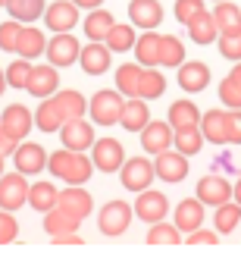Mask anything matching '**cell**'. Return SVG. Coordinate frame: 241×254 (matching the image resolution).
<instances>
[{
	"label": "cell",
	"mask_w": 241,
	"mask_h": 254,
	"mask_svg": "<svg viewBox=\"0 0 241 254\" xmlns=\"http://www.w3.org/2000/svg\"><path fill=\"white\" fill-rule=\"evenodd\" d=\"M13 160H16V170L22 173V176H35V173L47 170V151L41 148V144H35V141L16 144Z\"/></svg>",
	"instance_id": "10"
},
{
	"label": "cell",
	"mask_w": 241,
	"mask_h": 254,
	"mask_svg": "<svg viewBox=\"0 0 241 254\" xmlns=\"http://www.w3.org/2000/svg\"><path fill=\"white\" fill-rule=\"evenodd\" d=\"M163 91H166V79H163V72H157L153 66L141 69V82H138V97H141V101H157V97H163Z\"/></svg>",
	"instance_id": "30"
},
{
	"label": "cell",
	"mask_w": 241,
	"mask_h": 254,
	"mask_svg": "<svg viewBox=\"0 0 241 254\" xmlns=\"http://www.w3.org/2000/svg\"><path fill=\"white\" fill-rule=\"evenodd\" d=\"M135 57H138V63L147 69V66H157L160 63V35L157 32H144L141 38H135Z\"/></svg>",
	"instance_id": "26"
},
{
	"label": "cell",
	"mask_w": 241,
	"mask_h": 254,
	"mask_svg": "<svg viewBox=\"0 0 241 254\" xmlns=\"http://www.w3.org/2000/svg\"><path fill=\"white\" fill-rule=\"evenodd\" d=\"M0 6H6V0H0Z\"/></svg>",
	"instance_id": "57"
},
{
	"label": "cell",
	"mask_w": 241,
	"mask_h": 254,
	"mask_svg": "<svg viewBox=\"0 0 241 254\" xmlns=\"http://www.w3.org/2000/svg\"><path fill=\"white\" fill-rule=\"evenodd\" d=\"M56 207H63L66 213H72L75 220H85V217L91 213L94 201H91V194L85 191L82 185H69V189L60 191V198H56Z\"/></svg>",
	"instance_id": "16"
},
{
	"label": "cell",
	"mask_w": 241,
	"mask_h": 254,
	"mask_svg": "<svg viewBox=\"0 0 241 254\" xmlns=\"http://www.w3.org/2000/svg\"><path fill=\"white\" fill-rule=\"evenodd\" d=\"M53 104L60 107V113H63V120H79V116L88 113V101L79 94V91H56L53 94Z\"/></svg>",
	"instance_id": "28"
},
{
	"label": "cell",
	"mask_w": 241,
	"mask_h": 254,
	"mask_svg": "<svg viewBox=\"0 0 241 254\" xmlns=\"http://www.w3.org/2000/svg\"><path fill=\"white\" fill-rule=\"evenodd\" d=\"M116 25V19H113V13H107V9H91L88 19H85V35L91 38V41H103L107 38V32Z\"/></svg>",
	"instance_id": "29"
},
{
	"label": "cell",
	"mask_w": 241,
	"mask_h": 254,
	"mask_svg": "<svg viewBox=\"0 0 241 254\" xmlns=\"http://www.w3.org/2000/svg\"><path fill=\"white\" fill-rule=\"evenodd\" d=\"M226 141L241 144V110H226Z\"/></svg>",
	"instance_id": "48"
},
{
	"label": "cell",
	"mask_w": 241,
	"mask_h": 254,
	"mask_svg": "<svg viewBox=\"0 0 241 254\" xmlns=\"http://www.w3.org/2000/svg\"><path fill=\"white\" fill-rule=\"evenodd\" d=\"M56 198H60V191H56L50 182L28 185V204H32L35 210H41V213H47L50 207H56Z\"/></svg>",
	"instance_id": "35"
},
{
	"label": "cell",
	"mask_w": 241,
	"mask_h": 254,
	"mask_svg": "<svg viewBox=\"0 0 241 254\" xmlns=\"http://www.w3.org/2000/svg\"><path fill=\"white\" fill-rule=\"evenodd\" d=\"M44 54H47V60H50V66L63 69V66H72L75 60H79L82 44L75 41V35H69V32H56L50 38V44L44 47Z\"/></svg>",
	"instance_id": "5"
},
{
	"label": "cell",
	"mask_w": 241,
	"mask_h": 254,
	"mask_svg": "<svg viewBox=\"0 0 241 254\" xmlns=\"http://www.w3.org/2000/svg\"><path fill=\"white\" fill-rule=\"evenodd\" d=\"M219 101H223L229 110H241V88L229 79V75L223 79V85H219Z\"/></svg>",
	"instance_id": "45"
},
{
	"label": "cell",
	"mask_w": 241,
	"mask_h": 254,
	"mask_svg": "<svg viewBox=\"0 0 241 254\" xmlns=\"http://www.w3.org/2000/svg\"><path fill=\"white\" fill-rule=\"evenodd\" d=\"M200 123V110L191 101H176L169 107V126L172 129H191Z\"/></svg>",
	"instance_id": "34"
},
{
	"label": "cell",
	"mask_w": 241,
	"mask_h": 254,
	"mask_svg": "<svg viewBox=\"0 0 241 254\" xmlns=\"http://www.w3.org/2000/svg\"><path fill=\"white\" fill-rule=\"evenodd\" d=\"M56 88H60V72H56V66H32V75H28V85L25 91L35 94V97H53Z\"/></svg>",
	"instance_id": "15"
},
{
	"label": "cell",
	"mask_w": 241,
	"mask_h": 254,
	"mask_svg": "<svg viewBox=\"0 0 241 254\" xmlns=\"http://www.w3.org/2000/svg\"><path fill=\"white\" fill-rule=\"evenodd\" d=\"M53 245H85L79 232H60V236H50Z\"/></svg>",
	"instance_id": "51"
},
{
	"label": "cell",
	"mask_w": 241,
	"mask_h": 254,
	"mask_svg": "<svg viewBox=\"0 0 241 254\" xmlns=\"http://www.w3.org/2000/svg\"><path fill=\"white\" fill-rule=\"evenodd\" d=\"M216 3H223V0H216Z\"/></svg>",
	"instance_id": "58"
},
{
	"label": "cell",
	"mask_w": 241,
	"mask_h": 254,
	"mask_svg": "<svg viewBox=\"0 0 241 254\" xmlns=\"http://www.w3.org/2000/svg\"><path fill=\"white\" fill-rule=\"evenodd\" d=\"M66 120H63V113H60V107L53 104V97L47 101L44 97V104L38 107V113H35V126L41 132H60V126H63Z\"/></svg>",
	"instance_id": "38"
},
{
	"label": "cell",
	"mask_w": 241,
	"mask_h": 254,
	"mask_svg": "<svg viewBox=\"0 0 241 254\" xmlns=\"http://www.w3.org/2000/svg\"><path fill=\"white\" fill-rule=\"evenodd\" d=\"M110 47L103 44V41H91L88 47H82V54H79V63H82V69L88 72V75H103L110 69Z\"/></svg>",
	"instance_id": "18"
},
{
	"label": "cell",
	"mask_w": 241,
	"mask_h": 254,
	"mask_svg": "<svg viewBox=\"0 0 241 254\" xmlns=\"http://www.w3.org/2000/svg\"><path fill=\"white\" fill-rule=\"evenodd\" d=\"M150 123V113H147V101L141 97H132V101L122 104V113H119V126L125 132H141L144 126Z\"/></svg>",
	"instance_id": "20"
},
{
	"label": "cell",
	"mask_w": 241,
	"mask_h": 254,
	"mask_svg": "<svg viewBox=\"0 0 241 254\" xmlns=\"http://www.w3.org/2000/svg\"><path fill=\"white\" fill-rule=\"evenodd\" d=\"M132 210H135V217L144 220V223H160V220H166V213H169V201H166L163 191L144 189V191H138V201H135Z\"/></svg>",
	"instance_id": "7"
},
{
	"label": "cell",
	"mask_w": 241,
	"mask_h": 254,
	"mask_svg": "<svg viewBox=\"0 0 241 254\" xmlns=\"http://www.w3.org/2000/svg\"><path fill=\"white\" fill-rule=\"evenodd\" d=\"M0 176H3V154H0Z\"/></svg>",
	"instance_id": "56"
},
{
	"label": "cell",
	"mask_w": 241,
	"mask_h": 254,
	"mask_svg": "<svg viewBox=\"0 0 241 254\" xmlns=\"http://www.w3.org/2000/svg\"><path fill=\"white\" fill-rule=\"evenodd\" d=\"M79 223L82 220H75L72 213H66L63 207H50L44 213V229H47V236H60V232H75L79 229Z\"/></svg>",
	"instance_id": "32"
},
{
	"label": "cell",
	"mask_w": 241,
	"mask_h": 254,
	"mask_svg": "<svg viewBox=\"0 0 241 254\" xmlns=\"http://www.w3.org/2000/svg\"><path fill=\"white\" fill-rule=\"evenodd\" d=\"M153 179H157V173H153V163H150L147 157L122 160V167H119V182H122L129 191H144V189H150Z\"/></svg>",
	"instance_id": "2"
},
{
	"label": "cell",
	"mask_w": 241,
	"mask_h": 254,
	"mask_svg": "<svg viewBox=\"0 0 241 254\" xmlns=\"http://www.w3.org/2000/svg\"><path fill=\"white\" fill-rule=\"evenodd\" d=\"M60 138H63V148H69V151H88L94 144V129L82 116L79 120H66L60 126Z\"/></svg>",
	"instance_id": "12"
},
{
	"label": "cell",
	"mask_w": 241,
	"mask_h": 254,
	"mask_svg": "<svg viewBox=\"0 0 241 254\" xmlns=\"http://www.w3.org/2000/svg\"><path fill=\"white\" fill-rule=\"evenodd\" d=\"M72 3H75V6H85V9H97L103 0H72Z\"/></svg>",
	"instance_id": "52"
},
{
	"label": "cell",
	"mask_w": 241,
	"mask_h": 254,
	"mask_svg": "<svg viewBox=\"0 0 241 254\" xmlns=\"http://www.w3.org/2000/svg\"><path fill=\"white\" fill-rule=\"evenodd\" d=\"M122 160H125V151H122V144L116 138H100V141L91 144V163H94V170H100V173H119Z\"/></svg>",
	"instance_id": "6"
},
{
	"label": "cell",
	"mask_w": 241,
	"mask_h": 254,
	"mask_svg": "<svg viewBox=\"0 0 241 254\" xmlns=\"http://www.w3.org/2000/svg\"><path fill=\"white\" fill-rule=\"evenodd\" d=\"M141 148L147 154H160L172 148V126L169 123H147L141 129Z\"/></svg>",
	"instance_id": "19"
},
{
	"label": "cell",
	"mask_w": 241,
	"mask_h": 254,
	"mask_svg": "<svg viewBox=\"0 0 241 254\" xmlns=\"http://www.w3.org/2000/svg\"><path fill=\"white\" fill-rule=\"evenodd\" d=\"M129 19L135 28H144V32H153L163 22V6L160 0H132L129 3Z\"/></svg>",
	"instance_id": "14"
},
{
	"label": "cell",
	"mask_w": 241,
	"mask_h": 254,
	"mask_svg": "<svg viewBox=\"0 0 241 254\" xmlns=\"http://www.w3.org/2000/svg\"><path fill=\"white\" fill-rule=\"evenodd\" d=\"M182 63H185V44H182L176 35H160V63L157 66L176 69Z\"/></svg>",
	"instance_id": "31"
},
{
	"label": "cell",
	"mask_w": 241,
	"mask_h": 254,
	"mask_svg": "<svg viewBox=\"0 0 241 254\" xmlns=\"http://www.w3.org/2000/svg\"><path fill=\"white\" fill-rule=\"evenodd\" d=\"M44 47H47V38H44L41 28H25L22 25L19 41H16V54L22 57V60H35V57L44 54Z\"/></svg>",
	"instance_id": "25"
},
{
	"label": "cell",
	"mask_w": 241,
	"mask_h": 254,
	"mask_svg": "<svg viewBox=\"0 0 241 254\" xmlns=\"http://www.w3.org/2000/svg\"><path fill=\"white\" fill-rule=\"evenodd\" d=\"M0 126H3L16 141H25V135L32 132V126H35V113H28L22 104H9L6 110L0 113Z\"/></svg>",
	"instance_id": "13"
},
{
	"label": "cell",
	"mask_w": 241,
	"mask_h": 254,
	"mask_svg": "<svg viewBox=\"0 0 241 254\" xmlns=\"http://www.w3.org/2000/svg\"><path fill=\"white\" fill-rule=\"evenodd\" d=\"M188 245H219V232H207V229H194L188 232Z\"/></svg>",
	"instance_id": "49"
},
{
	"label": "cell",
	"mask_w": 241,
	"mask_h": 254,
	"mask_svg": "<svg viewBox=\"0 0 241 254\" xmlns=\"http://www.w3.org/2000/svg\"><path fill=\"white\" fill-rule=\"evenodd\" d=\"M135 25H113L107 38H103V44L110 47V54H125V51H132L135 47Z\"/></svg>",
	"instance_id": "37"
},
{
	"label": "cell",
	"mask_w": 241,
	"mask_h": 254,
	"mask_svg": "<svg viewBox=\"0 0 241 254\" xmlns=\"http://www.w3.org/2000/svg\"><path fill=\"white\" fill-rule=\"evenodd\" d=\"M75 22H79V6L72 0H56L44 9V25L50 32H72Z\"/></svg>",
	"instance_id": "11"
},
{
	"label": "cell",
	"mask_w": 241,
	"mask_h": 254,
	"mask_svg": "<svg viewBox=\"0 0 241 254\" xmlns=\"http://www.w3.org/2000/svg\"><path fill=\"white\" fill-rule=\"evenodd\" d=\"M141 63H125L116 69V91L125 97H138V82H141Z\"/></svg>",
	"instance_id": "36"
},
{
	"label": "cell",
	"mask_w": 241,
	"mask_h": 254,
	"mask_svg": "<svg viewBox=\"0 0 241 254\" xmlns=\"http://www.w3.org/2000/svg\"><path fill=\"white\" fill-rule=\"evenodd\" d=\"M172 144H176V151H182L185 157H191V154H200L204 135H200L197 126H191V129H176L172 132Z\"/></svg>",
	"instance_id": "39"
},
{
	"label": "cell",
	"mask_w": 241,
	"mask_h": 254,
	"mask_svg": "<svg viewBox=\"0 0 241 254\" xmlns=\"http://www.w3.org/2000/svg\"><path fill=\"white\" fill-rule=\"evenodd\" d=\"M229 79H232V82H235V85L241 88V60L235 63V69H232V72H229Z\"/></svg>",
	"instance_id": "53"
},
{
	"label": "cell",
	"mask_w": 241,
	"mask_h": 254,
	"mask_svg": "<svg viewBox=\"0 0 241 254\" xmlns=\"http://www.w3.org/2000/svg\"><path fill=\"white\" fill-rule=\"evenodd\" d=\"M207 85H210L207 63H182L179 66V88H182V91L194 94V91H204Z\"/></svg>",
	"instance_id": "21"
},
{
	"label": "cell",
	"mask_w": 241,
	"mask_h": 254,
	"mask_svg": "<svg viewBox=\"0 0 241 254\" xmlns=\"http://www.w3.org/2000/svg\"><path fill=\"white\" fill-rule=\"evenodd\" d=\"M200 9H204V0H176V19L182 25H188Z\"/></svg>",
	"instance_id": "47"
},
{
	"label": "cell",
	"mask_w": 241,
	"mask_h": 254,
	"mask_svg": "<svg viewBox=\"0 0 241 254\" xmlns=\"http://www.w3.org/2000/svg\"><path fill=\"white\" fill-rule=\"evenodd\" d=\"M182 242V232L176 229V223H150V232H147V245H179Z\"/></svg>",
	"instance_id": "41"
},
{
	"label": "cell",
	"mask_w": 241,
	"mask_h": 254,
	"mask_svg": "<svg viewBox=\"0 0 241 254\" xmlns=\"http://www.w3.org/2000/svg\"><path fill=\"white\" fill-rule=\"evenodd\" d=\"M16 236H19V223L13 217V210H3V207H0V245L16 242Z\"/></svg>",
	"instance_id": "44"
},
{
	"label": "cell",
	"mask_w": 241,
	"mask_h": 254,
	"mask_svg": "<svg viewBox=\"0 0 241 254\" xmlns=\"http://www.w3.org/2000/svg\"><path fill=\"white\" fill-rule=\"evenodd\" d=\"M188 35L194 44H213L219 38V28L213 22V13H207V9H200V13L188 22Z\"/></svg>",
	"instance_id": "24"
},
{
	"label": "cell",
	"mask_w": 241,
	"mask_h": 254,
	"mask_svg": "<svg viewBox=\"0 0 241 254\" xmlns=\"http://www.w3.org/2000/svg\"><path fill=\"white\" fill-rule=\"evenodd\" d=\"M232 198H235V204H241V179L232 185Z\"/></svg>",
	"instance_id": "54"
},
{
	"label": "cell",
	"mask_w": 241,
	"mask_h": 254,
	"mask_svg": "<svg viewBox=\"0 0 241 254\" xmlns=\"http://www.w3.org/2000/svg\"><path fill=\"white\" fill-rule=\"evenodd\" d=\"M6 91V72H0V94Z\"/></svg>",
	"instance_id": "55"
},
{
	"label": "cell",
	"mask_w": 241,
	"mask_h": 254,
	"mask_svg": "<svg viewBox=\"0 0 241 254\" xmlns=\"http://www.w3.org/2000/svg\"><path fill=\"white\" fill-rule=\"evenodd\" d=\"M213 223H216V232H219V236H229V232L241 223V204H232V201L219 204Z\"/></svg>",
	"instance_id": "40"
},
{
	"label": "cell",
	"mask_w": 241,
	"mask_h": 254,
	"mask_svg": "<svg viewBox=\"0 0 241 254\" xmlns=\"http://www.w3.org/2000/svg\"><path fill=\"white\" fill-rule=\"evenodd\" d=\"M16 144H19V141L3 129V126H0V154H3V157H6V154H13V151H16Z\"/></svg>",
	"instance_id": "50"
},
{
	"label": "cell",
	"mask_w": 241,
	"mask_h": 254,
	"mask_svg": "<svg viewBox=\"0 0 241 254\" xmlns=\"http://www.w3.org/2000/svg\"><path fill=\"white\" fill-rule=\"evenodd\" d=\"M122 104L125 101H122L119 91H97L88 104V113L97 126H116L119 113H122Z\"/></svg>",
	"instance_id": "4"
},
{
	"label": "cell",
	"mask_w": 241,
	"mask_h": 254,
	"mask_svg": "<svg viewBox=\"0 0 241 254\" xmlns=\"http://www.w3.org/2000/svg\"><path fill=\"white\" fill-rule=\"evenodd\" d=\"M213 22H216V28H219V35H238L241 32V6H235V3H216V9H213Z\"/></svg>",
	"instance_id": "27"
},
{
	"label": "cell",
	"mask_w": 241,
	"mask_h": 254,
	"mask_svg": "<svg viewBox=\"0 0 241 254\" xmlns=\"http://www.w3.org/2000/svg\"><path fill=\"white\" fill-rule=\"evenodd\" d=\"M19 32H22V22H16V19H9V22H0V51H13V54H16Z\"/></svg>",
	"instance_id": "43"
},
{
	"label": "cell",
	"mask_w": 241,
	"mask_h": 254,
	"mask_svg": "<svg viewBox=\"0 0 241 254\" xmlns=\"http://www.w3.org/2000/svg\"><path fill=\"white\" fill-rule=\"evenodd\" d=\"M204 223V204L197 198H185L176 204V229L179 232H194Z\"/></svg>",
	"instance_id": "22"
},
{
	"label": "cell",
	"mask_w": 241,
	"mask_h": 254,
	"mask_svg": "<svg viewBox=\"0 0 241 254\" xmlns=\"http://www.w3.org/2000/svg\"><path fill=\"white\" fill-rule=\"evenodd\" d=\"M44 0H6V13L16 19V22H35V19L44 16Z\"/></svg>",
	"instance_id": "33"
},
{
	"label": "cell",
	"mask_w": 241,
	"mask_h": 254,
	"mask_svg": "<svg viewBox=\"0 0 241 254\" xmlns=\"http://www.w3.org/2000/svg\"><path fill=\"white\" fill-rule=\"evenodd\" d=\"M3 72H6V85L25 88L28 85V75H32V63H28V60H16V63H9Z\"/></svg>",
	"instance_id": "42"
},
{
	"label": "cell",
	"mask_w": 241,
	"mask_h": 254,
	"mask_svg": "<svg viewBox=\"0 0 241 254\" xmlns=\"http://www.w3.org/2000/svg\"><path fill=\"white\" fill-rule=\"evenodd\" d=\"M135 217V210L129 207L125 201H110L100 207V217H97V229L103 232V236H122L125 229H129V223Z\"/></svg>",
	"instance_id": "3"
},
{
	"label": "cell",
	"mask_w": 241,
	"mask_h": 254,
	"mask_svg": "<svg viewBox=\"0 0 241 254\" xmlns=\"http://www.w3.org/2000/svg\"><path fill=\"white\" fill-rule=\"evenodd\" d=\"M204 141L210 144H226V110H207L197 123Z\"/></svg>",
	"instance_id": "23"
},
{
	"label": "cell",
	"mask_w": 241,
	"mask_h": 254,
	"mask_svg": "<svg viewBox=\"0 0 241 254\" xmlns=\"http://www.w3.org/2000/svg\"><path fill=\"white\" fill-rule=\"evenodd\" d=\"M153 173H157V179L163 182H182L188 176V157L182 151H160L157 154V160H153Z\"/></svg>",
	"instance_id": "8"
},
{
	"label": "cell",
	"mask_w": 241,
	"mask_h": 254,
	"mask_svg": "<svg viewBox=\"0 0 241 254\" xmlns=\"http://www.w3.org/2000/svg\"><path fill=\"white\" fill-rule=\"evenodd\" d=\"M216 41H219V54L226 60H235V63L241 60V32L238 35H219Z\"/></svg>",
	"instance_id": "46"
},
{
	"label": "cell",
	"mask_w": 241,
	"mask_h": 254,
	"mask_svg": "<svg viewBox=\"0 0 241 254\" xmlns=\"http://www.w3.org/2000/svg\"><path fill=\"white\" fill-rule=\"evenodd\" d=\"M197 201L219 207V204L232 201V185H229L223 176H204V179L197 182Z\"/></svg>",
	"instance_id": "17"
},
{
	"label": "cell",
	"mask_w": 241,
	"mask_h": 254,
	"mask_svg": "<svg viewBox=\"0 0 241 254\" xmlns=\"http://www.w3.org/2000/svg\"><path fill=\"white\" fill-rule=\"evenodd\" d=\"M28 201V182L22 173H6L0 176V207L3 210H19Z\"/></svg>",
	"instance_id": "9"
},
{
	"label": "cell",
	"mask_w": 241,
	"mask_h": 254,
	"mask_svg": "<svg viewBox=\"0 0 241 254\" xmlns=\"http://www.w3.org/2000/svg\"><path fill=\"white\" fill-rule=\"evenodd\" d=\"M47 167H50V173L56 179H63L69 185H85L94 173L91 157H85V151H69V148L53 151L50 157H47Z\"/></svg>",
	"instance_id": "1"
}]
</instances>
